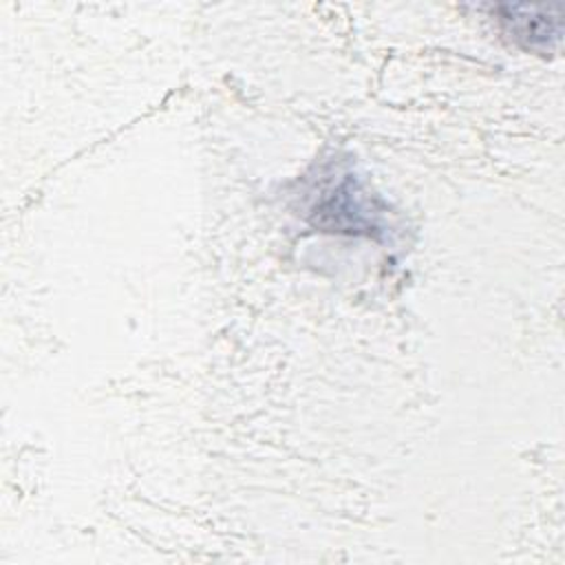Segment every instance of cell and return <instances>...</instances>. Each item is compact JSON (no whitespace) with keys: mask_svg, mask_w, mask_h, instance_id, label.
Masks as SVG:
<instances>
[{"mask_svg":"<svg viewBox=\"0 0 565 565\" xmlns=\"http://www.w3.org/2000/svg\"><path fill=\"white\" fill-rule=\"evenodd\" d=\"M338 177V181H329L320 188L318 199L309 207V221L324 232L364 234L375 238L382 232V212L375 210L371 196L360 188L351 172Z\"/></svg>","mask_w":565,"mask_h":565,"instance_id":"cell-1","label":"cell"},{"mask_svg":"<svg viewBox=\"0 0 565 565\" xmlns=\"http://www.w3.org/2000/svg\"><path fill=\"white\" fill-rule=\"evenodd\" d=\"M492 15L499 22L501 33L521 51L547 57L558 49L563 22L554 7L536 4H497Z\"/></svg>","mask_w":565,"mask_h":565,"instance_id":"cell-2","label":"cell"}]
</instances>
